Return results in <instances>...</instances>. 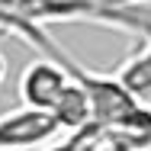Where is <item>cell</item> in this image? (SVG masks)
<instances>
[{
    "label": "cell",
    "mask_w": 151,
    "mask_h": 151,
    "mask_svg": "<svg viewBox=\"0 0 151 151\" xmlns=\"http://www.w3.org/2000/svg\"><path fill=\"white\" fill-rule=\"evenodd\" d=\"M148 0H3V6L29 23H100L132 32L142 42H151V10H142Z\"/></svg>",
    "instance_id": "1"
},
{
    "label": "cell",
    "mask_w": 151,
    "mask_h": 151,
    "mask_svg": "<svg viewBox=\"0 0 151 151\" xmlns=\"http://www.w3.org/2000/svg\"><path fill=\"white\" fill-rule=\"evenodd\" d=\"M61 122L35 106H16L10 113H0V151H35L61 135Z\"/></svg>",
    "instance_id": "3"
},
{
    "label": "cell",
    "mask_w": 151,
    "mask_h": 151,
    "mask_svg": "<svg viewBox=\"0 0 151 151\" xmlns=\"http://www.w3.org/2000/svg\"><path fill=\"white\" fill-rule=\"evenodd\" d=\"M3 84H6V58L0 55V90H3Z\"/></svg>",
    "instance_id": "6"
},
{
    "label": "cell",
    "mask_w": 151,
    "mask_h": 151,
    "mask_svg": "<svg viewBox=\"0 0 151 151\" xmlns=\"http://www.w3.org/2000/svg\"><path fill=\"white\" fill-rule=\"evenodd\" d=\"M45 151H113L109 145V135H106V129L103 125H84V129H77V132H68V138L58 142V145H52V148Z\"/></svg>",
    "instance_id": "5"
},
{
    "label": "cell",
    "mask_w": 151,
    "mask_h": 151,
    "mask_svg": "<svg viewBox=\"0 0 151 151\" xmlns=\"http://www.w3.org/2000/svg\"><path fill=\"white\" fill-rule=\"evenodd\" d=\"M116 74L132 93H138L142 100L151 103V42H142V52H135Z\"/></svg>",
    "instance_id": "4"
},
{
    "label": "cell",
    "mask_w": 151,
    "mask_h": 151,
    "mask_svg": "<svg viewBox=\"0 0 151 151\" xmlns=\"http://www.w3.org/2000/svg\"><path fill=\"white\" fill-rule=\"evenodd\" d=\"M74 84V74L68 71V64L48 58V55H39L35 61H29L19 74V100L26 106H35V109H45L55 116L58 103L64 100V93L71 90Z\"/></svg>",
    "instance_id": "2"
}]
</instances>
